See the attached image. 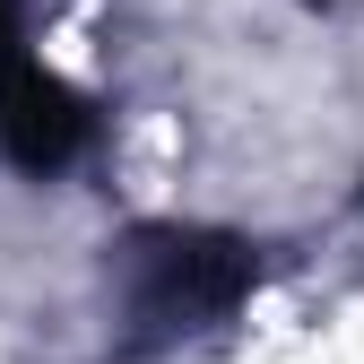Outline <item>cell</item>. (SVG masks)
Wrapping results in <instances>:
<instances>
[{
    "mask_svg": "<svg viewBox=\"0 0 364 364\" xmlns=\"http://www.w3.org/2000/svg\"><path fill=\"white\" fill-rule=\"evenodd\" d=\"M260 243L225 235V225H182V217H148L113 243V295H122V330L130 355H156L173 338H200L217 321H235L260 287Z\"/></svg>",
    "mask_w": 364,
    "mask_h": 364,
    "instance_id": "cell-1",
    "label": "cell"
},
{
    "mask_svg": "<svg viewBox=\"0 0 364 364\" xmlns=\"http://www.w3.org/2000/svg\"><path fill=\"white\" fill-rule=\"evenodd\" d=\"M87 148H96V105L61 70H43L35 53H9L0 61V156L18 173H35V182H53Z\"/></svg>",
    "mask_w": 364,
    "mask_h": 364,
    "instance_id": "cell-2",
    "label": "cell"
},
{
    "mask_svg": "<svg viewBox=\"0 0 364 364\" xmlns=\"http://www.w3.org/2000/svg\"><path fill=\"white\" fill-rule=\"evenodd\" d=\"M26 35H35V0H0V61L26 53Z\"/></svg>",
    "mask_w": 364,
    "mask_h": 364,
    "instance_id": "cell-3",
    "label": "cell"
},
{
    "mask_svg": "<svg viewBox=\"0 0 364 364\" xmlns=\"http://www.w3.org/2000/svg\"><path fill=\"white\" fill-rule=\"evenodd\" d=\"M355 200H364V191H355Z\"/></svg>",
    "mask_w": 364,
    "mask_h": 364,
    "instance_id": "cell-4",
    "label": "cell"
}]
</instances>
